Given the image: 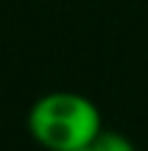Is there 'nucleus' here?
I'll return each mask as SVG.
<instances>
[{"instance_id":"obj_1","label":"nucleus","mask_w":148,"mask_h":151,"mask_svg":"<svg viewBox=\"0 0 148 151\" xmlns=\"http://www.w3.org/2000/svg\"><path fill=\"white\" fill-rule=\"evenodd\" d=\"M101 109L87 95L73 90L48 92L28 109V132L48 151L84 148L101 134Z\"/></svg>"},{"instance_id":"obj_2","label":"nucleus","mask_w":148,"mask_h":151,"mask_svg":"<svg viewBox=\"0 0 148 151\" xmlns=\"http://www.w3.org/2000/svg\"><path fill=\"white\" fill-rule=\"evenodd\" d=\"M89 148L92 151H137L134 143L129 140L126 134H120V132H106V129H101V134L89 143Z\"/></svg>"},{"instance_id":"obj_3","label":"nucleus","mask_w":148,"mask_h":151,"mask_svg":"<svg viewBox=\"0 0 148 151\" xmlns=\"http://www.w3.org/2000/svg\"><path fill=\"white\" fill-rule=\"evenodd\" d=\"M73 151H92V148H89V146H84V148H73Z\"/></svg>"}]
</instances>
